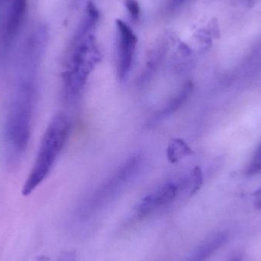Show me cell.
I'll use <instances>...</instances> for the list:
<instances>
[{
	"label": "cell",
	"instance_id": "1",
	"mask_svg": "<svg viewBox=\"0 0 261 261\" xmlns=\"http://www.w3.org/2000/svg\"><path fill=\"white\" fill-rule=\"evenodd\" d=\"M35 94V78L17 79L5 125V136L8 147L16 156L22 154L29 145Z\"/></svg>",
	"mask_w": 261,
	"mask_h": 261
},
{
	"label": "cell",
	"instance_id": "2",
	"mask_svg": "<svg viewBox=\"0 0 261 261\" xmlns=\"http://www.w3.org/2000/svg\"><path fill=\"white\" fill-rule=\"evenodd\" d=\"M70 130V122L64 113H58L50 121L41 140L36 160L23 186V196L31 194L50 173L65 145Z\"/></svg>",
	"mask_w": 261,
	"mask_h": 261
},
{
	"label": "cell",
	"instance_id": "3",
	"mask_svg": "<svg viewBox=\"0 0 261 261\" xmlns=\"http://www.w3.org/2000/svg\"><path fill=\"white\" fill-rule=\"evenodd\" d=\"M177 193L176 184L173 182L164 184L141 201L137 208V216L139 218L146 217L156 210L167 206L173 202Z\"/></svg>",
	"mask_w": 261,
	"mask_h": 261
},
{
	"label": "cell",
	"instance_id": "4",
	"mask_svg": "<svg viewBox=\"0 0 261 261\" xmlns=\"http://www.w3.org/2000/svg\"><path fill=\"white\" fill-rule=\"evenodd\" d=\"M119 31V76L124 80L129 73L133 61L137 38L128 25L122 21H117Z\"/></svg>",
	"mask_w": 261,
	"mask_h": 261
},
{
	"label": "cell",
	"instance_id": "5",
	"mask_svg": "<svg viewBox=\"0 0 261 261\" xmlns=\"http://www.w3.org/2000/svg\"><path fill=\"white\" fill-rule=\"evenodd\" d=\"M192 90H193V85H192L191 83L186 84L179 92V94L161 112V116H168V115L171 114L173 112L177 110L184 104V102L188 99Z\"/></svg>",
	"mask_w": 261,
	"mask_h": 261
},
{
	"label": "cell",
	"instance_id": "6",
	"mask_svg": "<svg viewBox=\"0 0 261 261\" xmlns=\"http://www.w3.org/2000/svg\"><path fill=\"white\" fill-rule=\"evenodd\" d=\"M26 9V0H15L9 21V32L13 34L18 28Z\"/></svg>",
	"mask_w": 261,
	"mask_h": 261
},
{
	"label": "cell",
	"instance_id": "7",
	"mask_svg": "<svg viewBox=\"0 0 261 261\" xmlns=\"http://www.w3.org/2000/svg\"><path fill=\"white\" fill-rule=\"evenodd\" d=\"M190 152V148L187 147L185 143L182 141L176 140L170 144L168 149L169 159L172 162H176L180 159L181 156H184Z\"/></svg>",
	"mask_w": 261,
	"mask_h": 261
},
{
	"label": "cell",
	"instance_id": "8",
	"mask_svg": "<svg viewBox=\"0 0 261 261\" xmlns=\"http://www.w3.org/2000/svg\"><path fill=\"white\" fill-rule=\"evenodd\" d=\"M261 170V144L257 148V151L254 153L251 164L248 167V172L250 174L257 173Z\"/></svg>",
	"mask_w": 261,
	"mask_h": 261
},
{
	"label": "cell",
	"instance_id": "9",
	"mask_svg": "<svg viewBox=\"0 0 261 261\" xmlns=\"http://www.w3.org/2000/svg\"><path fill=\"white\" fill-rule=\"evenodd\" d=\"M125 4H126L127 8L133 18H135V19L138 18L140 15V7L138 3L135 0H127Z\"/></svg>",
	"mask_w": 261,
	"mask_h": 261
},
{
	"label": "cell",
	"instance_id": "10",
	"mask_svg": "<svg viewBox=\"0 0 261 261\" xmlns=\"http://www.w3.org/2000/svg\"><path fill=\"white\" fill-rule=\"evenodd\" d=\"M57 261H76V255L74 252L69 251V252L64 253Z\"/></svg>",
	"mask_w": 261,
	"mask_h": 261
},
{
	"label": "cell",
	"instance_id": "11",
	"mask_svg": "<svg viewBox=\"0 0 261 261\" xmlns=\"http://www.w3.org/2000/svg\"><path fill=\"white\" fill-rule=\"evenodd\" d=\"M255 205L257 208H261V187L256 194Z\"/></svg>",
	"mask_w": 261,
	"mask_h": 261
}]
</instances>
